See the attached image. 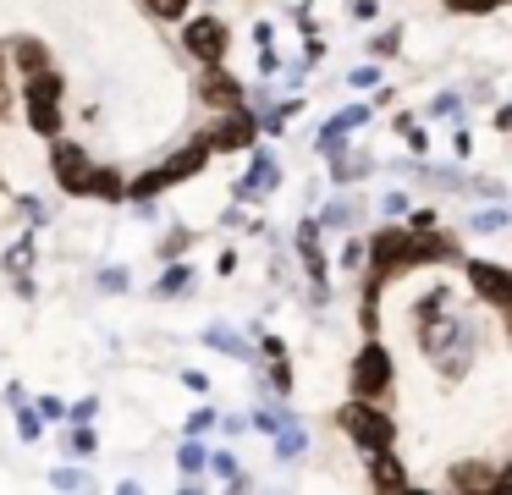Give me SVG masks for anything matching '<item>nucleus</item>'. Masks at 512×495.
<instances>
[{"label":"nucleus","instance_id":"obj_13","mask_svg":"<svg viewBox=\"0 0 512 495\" xmlns=\"http://www.w3.org/2000/svg\"><path fill=\"white\" fill-rule=\"evenodd\" d=\"M17 61H23V72H39V66H45V44H23Z\"/></svg>","mask_w":512,"mask_h":495},{"label":"nucleus","instance_id":"obj_16","mask_svg":"<svg viewBox=\"0 0 512 495\" xmlns=\"http://www.w3.org/2000/svg\"><path fill=\"white\" fill-rule=\"evenodd\" d=\"M496 0H452V11H490Z\"/></svg>","mask_w":512,"mask_h":495},{"label":"nucleus","instance_id":"obj_10","mask_svg":"<svg viewBox=\"0 0 512 495\" xmlns=\"http://www.w3.org/2000/svg\"><path fill=\"white\" fill-rule=\"evenodd\" d=\"M83 193H100V198H122V176L116 171H89V187Z\"/></svg>","mask_w":512,"mask_h":495},{"label":"nucleus","instance_id":"obj_6","mask_svg":"<svg viewBox=\"0 0 512 495\" xmlns=\"http://www.w3.org/2000/svg\"><path fill=\"white\" fill-rule=\"evenodd\" d=\"M188 50L193 55H204V61H221V55H226V28H221V22H210V17H204V22H193V28H188Z\"/></svg>","mask_w":512,"mask_h":495},{"label":"nucleus","instance_id":"obj_1","mask_svg":"<svg viewBox=\"0 0 512 495\" xmlns=\"http://www.w3.org/2000/svg\"><path fill=\"white\" fill-rule=\"evenodd\" d=\"M342 429L358 440V446H369V451H380V446H391V424L375 413V407H364V402H353V407H342Z\"/></svg>","mask_w":512,"mask_h":495},{"label":"nucleus","instance_id":"obj_14","mask_svg":"<svg viewBox=\"0 0 512 495\" xmlns=\"http://www.w3.org/2000/svg\"><path fill=\"white\" fill-rule=\"evenodd\" d=\"M248 138H254V127H248V121H232V127H226L215 143H248Z\"/></svg>","mask_w":512,"mask_h":495},{"label":"nucleus","instance_id":"obj_15","mask_svg":"<svg viewBox=\"0 0 512 495\" xmlns=\"http://www.w3.org/2000/svg\"><path fill=\"white\" fill-rule=\"evenodd\" d=\"M149 11H160V17H182V11H188V0H149Z\"/></svg>","mask_w":512,"mask_h":495},{"label":"nucleus","instance_id":"obj_5","mask_svg":"<svg viewBox=\"0 0 512 495\" xmlns=\"http://www.w3.org/2000/svg\"><path fill=\"white\" fill-rule=\"evenodd\" d=\"M419 259V242H408L402 231H386V237L375 242V270L386 275V270H397V264H413Z\"/></svg>","mask_w":512,"mask_h":495},{"label":"nucleus","instance_id":"obj_2","mask_svg":"<svg viewBox=\"0 0 512 495\" xmlns=\"http://www.w3.org/2000/svg\"><path fill=\"white\" fill-rule=\"evenodd\" d=\"M204 154H210V143H193V149H182L177 160L166 165V171H149L144 182L133 187V193H138V198H149V193H160V187H166V182H182V176H193V171H199V165H204Z\"/></svg>","mask_w":512,"mask_h":495},{"label":"nucleus","instance_id":"obj_11","mask_svg":"<svg viewBox=\"0 0 512 495\" xmlns=\"http://www.w3.org/2000/svg\"><path fill=\"white\" fill-rule=\"evenodd\" d=\"M28 77H34V83H28V99H56L61 94V77L45 72V66H39V72H28Z\"/></svg>","mask_w":512,"mask_h":495},{"label":"nucleus","instance_id":"obj_9","mask_svg":"<svg viewBox=\"0 0 512 495\" xmlns=\"http://www.w3.org/2000/svg\"><path fill=\"white\" fill-rule=\"evenodd\" d=\"M28 121H34L39 132H56L61 116H56V99H28Z\"/></svg>","mask_w":512,"mask_h":495},{"label":"nucleus","instance_id":"obj_7","mask_svg":"<svg viewBox=\"0 0 512 495\" xmlns=\"http://www.w3.org/2000/svg\"><path fill=\"white\" fill-rule=\"evenodd\" d=\"M468 275L479 281V292H485V297L507 303V292H512V286H507V270H496V264H468Z\"/></svg>","mask_w":512,"mask_h":495},{"label":"nucleus","instance_id":"obj_3","mask_svg":"<svg viewBox=\"0 0 512 495\" xmlns=\"http://www.w3.org/2000/svg\"><path fill=\"white\" fill-rule=\"evenodd\" d=\"M386 385H391V358L380 347H364L358 363H353V391L358 396H380Z\"/></svg>","mask_w":512,"mask_h":495},{"label":"nucleus","instance_id":"obj_8","mask_svg":"<svg viewBox=\"0 0 512 495\" xmlns=\"http://www.w3.org/2000/svg\"><path fill=\"white\" fill-rule=\"evenodd\" d=\"M369 479L380 484V490H402V468H397V457H386V446H380V457H375V468H369Z\"/></svg>","mask_w":512,"mask_h":495},{"label":"nucleus","instance_id":"obj_12","mask_svg":"<svg viewBox=\"0 0 512 495\" xmlns=\"http://www.w3.org/2000/svg\"><path fill=\"white\" fill-rule=\"evenodd\" d=\"M204 88H210L215 99H226V105L237 99V83H232V77H221V72H210V83H204Z\"/></svg>","mask_w":512,"mask_h":495},{"label":"nucleus","instance_id":"obj_4","mask_svg":"<svg viewBox=\"0 0 512 495\" xmlns=\"http://www.w3.org/2000/svg\"><path fill=\"white\" fill-rule=\"evenodd\" d=\"M89 171H94V165H89V154H83V149H72V143H61V149H56V182L61 187L83 193V187H89Z\"/></svg>","mask_w":512,"mask_h":495}]
</instances>
